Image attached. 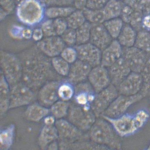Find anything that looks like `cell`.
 I'll return each mask as SVG.
<instances>
[{
  "label": "cell",
  "instance_id": "cell-1",
  "mask_svg": "<svg viewBox=\"0 0 150 150\" xmlns=\"http://www.w3.org/2000/svg\"><path fill=\"white\" fill-rule=\"evenodd\" d=\"M20 57L23 83L32 89L38 88L48 79L58 75L53 68L51 59L37 46L22 53Z\"/></svg>",
  "mask_w": 150,
  "mask_h": 150
},
{
  "label": "cell",
  "instance_id": "cell-2",
  "mask_svg": "<svg viewBox=\"0 0 150 150\" xmlns=\"http://www.w3.org/2000/svg\"><path fill=\"white\" fill-rule=\"evenodd\" d=\"M87 133L89 138L93 142L108 150L121 149L120 137L111 124L102 117L96 119Z\"/></svg>",
  "mask_w": 150,
  "mask_h": 150
},
{
  "label": "cell",
  "instance_id": "cell-3",
  "mask_svg": "<svg viewBox=\"0 0 150 150\" xmlns=\"http://www.w3.org/2000/svg\"><path fill=\"white\" fill-rule=\"evenodd\" d=\"M45 7L40 0H17V18L25 25H37L45 16Z\"/></svg>",
  "mask_w": 150,
  "mask_h": 150
},
{
  "label": "cell",
  "instance_id": "cell-4",
  "mask_svg": "<svg viewBox=\"0 0 150 150\" xmlns=\"http://www.w3.org/2000/svg\"><path fill=\"white\" fill-rule=\"evenodd\" d=\"M55 126L58 131L60 149L67 150L70 144L86 135V132H82L68 120L63 118L56 120Z\"/></svg>",
  "mask_w": 150,
  "mask_h": 150
},
{
  "label": "cell",
  "instance_id": "cell-5",
  "mask_svg": "<svg viewBox=\"0 0 150 150\" xmlns=\"http://www.w3.org/2000/svg\"><path fill=\"white\" fill-rule=\"evenodd\" d=\"M1 71L9 85L18 83L22 75V66L20 58L12 53L1 51Z\"/></svg>",
  "mask_w": 150,
  "mask_h": 150
},
{
  "label": "cell",
  "instance_id": "cell-6",
  "mask_svg": "<svg viewBox=\"0 0 150 150\" xmlns=\"http://www.w3.org/2000/svg\"><path fill=\"white\" fill-rule=\"evenodd\" d=\"M67 118L80 130L87 132L95 122L97 117L91 109L76 104H70Z\"/></svg>",
  "mask_w": 150,
  "mask_h": 150
},
{
  "label": "cell",
  "instance_id": "cell-7",
  "mask_svg": "<svg viewBox=\"0 0 150 150\" xmlns=\"http://www.w3.org/2000/svg\"><path fill=\"white\" fill-rule=\"evenodd\" d=\"M119 95L117 87L111 83L105 88L96 93L91 105V109L97 118L103 115Z\"/></svg>",
  "mask_w": 150,
  "mask_h": 150
},
{
  "label": "cell",
  "instance_id": "cell-8",
  "mask_svg": "<svg viewBox=\"0 0 150 150\" xmlns=\"http://www.w3.org/2000/svg\"><path fill=\"white\" fill-rule=\"evenodd\" d=\"M111 124L115 132L120 137H126L132 135L139 131L134 114L126 113L115 118H111L103 115Z\"/></svg>",
  "mask_w": 150,
  "mask_h": 150
},
{
  "label": "cell",
  "instance_id": "cell-9",
  "mask_svg": "<svg viewBox=\"0 0 150 150\" xmlns=\"http://www.w3.org/2000/svg\"><path fill=\"white\" fill-rule=\"evenodd\" d=\"M143 98H144L139 93L132 96L119 94L103 115L111 118H115L121 116L127 113V110L132 105L140 101Z\"/></svg>",
  "mask_w": 150,
  "mask_h": 150
},
{
  "label": "cell",
  "instance_id": "cell-10",
  "mask_svg": "<svg viewBox=\"0 0 150 150\" xmlns=\"http://www.w3.org/2000/svg\"><path fill=\"white\" fill-rule=\"evenodd\" d=\"M11 87L9 109L29 105L35 99L32 89L23 82H18Z\"/></svg>",
  "mask_w": 150,
  "mask_h": 150
},
{
  "label": "cell",
  "instance_id": "cell-11",
  "mask_svg": "<svg viewBox=\"0 0 150 150\" xmlns=\"http://www.w3.org/2000/svg\"><path fill=\"white\" fill-rule=\"evenodd\" d=\"M150 54V53L146 52L134 46L129 47H123L122 57L131 71L140 73Z\"/></svg>",
  "mask_w": 150,
  "mask_h": 150
},
{
  "label": "cell",
  "instance_id": "cell-12",
  "mask_svg": "<svg viewBox=\"0 0 150 150\" xmlns=\"http://www.w3.org/2000/svg\"><path fill=\"white\" fill-rule=\"evenodd\" d=\"M78 59L85 62L94 68L101 65L102 51L90 42L75 46Z\"/></svg>",
  "mask_w": 150,
  "mask_h": 150
},
{
  "label": "cell",
  "instance_id": "cell-13",
  "mask_svg": "<svg viewBox=\"0 0 150 150\" xmlns=\"http://www.w3.org/2000/svg\"><path fill=\"white\" fill-rule=\"evenodd\" d=\"M96 94L88 81L80 83L75 87V94L73 98L74 103L83 108L91 109V105Z\"/></svg>",
  "mask_w": 150,
  "mask_h": 150
},
{
  "label": "cell",
  "instance_id": "cell-14",
  "mask_svg": "<svg viewBox=\"0 0 150 150\" xmlns=\"http://www.w3.org/2000/svg\"><path fill=\"white\" fill-rule=\"evenodd\" d=\"M88 79L96 93L105 88L111 83L108 68L101 65L92 68Z\"/></svg>",
  "mask_w": 150,
  "mask_h": 150
},
{
  "label": "cell",
  "instance_id": "cell-15",
  "mask_svg": "<svg viewBox=\"0 0 150 150\" xmlns=\"http://www.w3.org/2000/svg\"><path fill=\"white\" fill-rule=\"evenodd\" d=\"M65 44L60 36L45 37L38 42L37 46L49 57L58 56L65 47Z\"/></svg>",
  "mask_w": 150,
  "mask_h": 150
},
{
  "label": "cell",
  "instance_id": "cell-16",
  "mask_svg": "<svg viewBox=\"0 0 150 150\" xmlns=\"http://www.w3.org/2000/svg\"><path fill=\"white\" fill-rule=\"evenodd\" d=\"M142 84L141 74L132 71L117 88L119 94L132 96L139 93Z\"/></svg>",
  "mask_w": 150,
  "mask_h": 150
},
{
  "label": "cell",
  "instance_id": "cell-17",
  "mask_svg": "<svg viewBox=\"0 0 150 150\" xmlns=\"http://www.w3.org/2000/svg\"><path fill=\"white\" fill-rule=\"evenodd\" d=\"M113 40L103 23L92 24L89 42L102 51Z\"/></svg>",
  "mask_w": 150,
  "mask_h": 150
},
{
  "label": "cell",
  "instance_id": "cell-18",
  "mask_svg": "<svg viewBox=\"0 0 150 150\" xmlns=\"http://www.w3.org/2000/svg\"><path fill=\"white\" fill-rule=\"evenodd\" d=\"M92 68L90 65L79 59L70 65L68 75V81L76 84L85 81Z\"/></svg>",
  "mask_w": 150,
  "mask_h": 150
},
{
  "label": "cell",
  "instance_id": "cell-19",
  "mask_svg": "<svg viewBox=\"0 0 150 150\" xmlns=\"http://www.w3.org/2000/svg\"><path fill=\"white\" fill-rule=\"evenodd\" d=\"M108 69L111 83L117 88L132 72L122 57Z\"/></svg>",
  "mask_w": 150,
  "mask_h": 150
},
{
  "label": "cell",
  "instance_id": "cell-20",
  "mask_svg": "<svg viewBox=\"0 0 150 150\" xmlns=\"http://www.w3.org/2000/svg\"><path fill=\"white\" fill-rule=\"evenodd\" d=\"M123 47L117 40H113L109 45L102 51L101 65L109 68L121 58Z\"/></svg>",
  "mask_w": 150,
  "mask_h": 150
},
{
  "label": "cell",
  "instance_id": "cell-21",
  "mask_svg": "<svg viewBox=\"0 0 150 150\" xmlns=\"http://www.w3.org/2000/svg\"><path fill=\"white\" fill-rule=\"evenodd\" d=\"M59 80H53L42 86L39 91L40 100L43 104L52 106L59 99L58 94L59 86L61 83Z\"/></svg>",
  "mask_w": 150,
  "mask_h": 150
},
{
  "label": "cell",
  "instance_id": "cell-22",
  "mask_svg": "<svg viewBox=\"0 0 150 150\" xmlns=\"http://www.w3.org/2000/svg\"><path fill=\"white\" fill-rule=\"evenodd\" d=\"M58 139V131L55 125H44L40 132L38 143L41 149H46L50 144Z\"/></svg>",
  "mask_w": 150,
  "mask_h": 150
},
{
  "label": "cell",
  "instance_id": "cell-23",
  "mask_svg": "<svg viewBox=\"0 0 150 150\" xmlns=\"http://www.w3.org/2000/svg\"><path fill=\"white\" fill-rule=\"evenodd\" d=\"M50 109L37 103L29 105L25 110V115L29 121L38 122L49 115Z\"/></svg>",
  "mask_w": 150,
  "mask_h": 150
},
{
  "label": "cell",
  "instance_id": "cell-24",
  "mask_svg": "<svg viewBox=\"0 0 150 150\" xmlns=\"http://www.w3.org/2000/svg\"><path fill=\"white\" fill-rule=\"evenodd\" d=\"M0 91V115L1 118L9 109L10 89L9 83L1 71Z\"/></svg>",
  "mask_w": 150,
  "mask_h": 150
},
{
  "label": "cell",
  "instance_id": "cell-25",
  "mask_svg": "<svg viewBox=\"0 0 150 150\" xmlns=\"http://www.w3.org/2000/svg\"><path fill=\"white\" fill-rule=\"evenodd\" d=\"M137 32L128 24L124 23L117 40L122 47H129L134 45Z\"/></svg>",
  "mask_w": 150,
  "mask_h": 150
},
{
  "label": "cell",
  "instance_id": "cell-26",
  "mask_svg": "<svg viewBox=\"0 0 150 150\" xmlns=\"http://www.w3.org/2000/svg\"><path fill=\"white\" fill-rule=\"evenodd\" d=\"M124 5L120 0H109L102 9L106 21L120 17Z\"/></svg>",
  "mask_w": 150,
  "mask_h": 150
},
{
  "label": "cell",
  "instance_id": "cell-27",
  "mask_svg": "<svg viewBox=\"0 0 150 150\" xmlns=\"http://www.w3.org/2000/svg\"><path fill=\"white\" fill-rule=\"evenodd\" d=\"M76 9L74 6H51L46 8L45 16L48 18L54 19L66 18Z\"/></svg>",
  "mask_w": 150,
  "mask_h": 150
},
{
  "label": "cell",
  "instance_id": "cell-28",
  "mask_svg": "<svg viewBox=\"0 0 150 150\" xmlns=\"http://www.w3.org/2000/svg\"><path fill=\"white\" fill-rule=\"evenodd\" d=\"M15 125L11 124L1 130L0 132V149L2 150L10 149L14 139Z\"/></svg>",
  "mask_w": 150,
  "mask_h": 150
},
{
  "label": "cell",
  "instance_id": "cell-29",
  "mask_svg": "<svg viewBox=\"0 0 150 150\" xmlns=\"http://www.w3.org/2000/svg\"><path fill=\"white\" fill-rule=\"evenodd\" d=\"M108 150L105 146L93 142L89 138L87 133L83 138L70 144L67 150Z\"/></svg>",
  "mask_w": 150,
  "mask_h": 150
},
{
  "label": "cell",
  "instance_id": "cell-30",
  "mask_svg": "<svg viewBox=\"0 0 150 150\" xmlns=\"http://www.w3.org/2000/svg\"><path fill=\"white\" fill-rule=\"evenodd\" d=\"M124 23L123 21L119 17L106 20L103 24L112 38L115 39L118 37Z\"/></svg>",
  "mask_w": 150,
  "mask_h": 150
},
{
  "label": "cell",
  "instance_id": "cell-31",
  "mask_svg": "<svg viewBox=\"0 0 150 150\" xmlns=\"http://www.w3.org/2000/svg\"><path fill=\"white\" fill-rule=\"evenodd\" d=\"M140 74L142 77L143 84L139 93L144 98H149L150 96V54Z\"/></svg>",
  "mask_w": 150,
  "mask_h": 150
},
{
  "label": "cell",
  "instance_id": "cell-32",
  "mask_svg": "<svg viewBox=\"0 0 150 150\" xmlns=\"http://www.w3.org/2000/svg\"><path fill=\"white\" fill-rule=\"evenodd\" d=\"M70 104L68 102L58 100L51 106L50 109L51 115L56 120L64 118L68 115Z\"/></svg>",
  "mask_w": 150,
  "mask_h": 150
},
{
  "label": "cell",
  "instance_id": "cell-33",
  "mask_svg": "<svg viewBox=\"0 0 150 150\" xmlns=\"http://www.w3.org/2000/svg\"><path fill=\"white\" fill-rule=\"evenodd\" d=\"M134 46L150 53V32L143 29L137 32Z\"/></svg>",
  "mask_w": 150,
  "mask_h": 150
},
{
  "label": "cell",
  "instance_id": "cell-34",
  "mask_svg": "<svg viewBox=\"0 0 150 150\" xmlns=\"http://www.w3.org/2000/svg\"><path fill=\"white\" fill-rule=\"evenodd\" d=\"M69 28L75 30L78 28L87 21L82 10L76 9L65 18Z\"/></svg>",
  "mask_w": 150,
  "mask_h": 150
},
{
  "label": "cell",
  "instance_id": "cell-35",
  "mask_svg": "<svg viewBox=\"0 0 150 150\" xmlns=\"http://www.w3.org/2000/svg\"><path fill=\"white\" fill-rule=\"evenodd\" d=\"M58 94L59 98L61 100L68 102L73 99L75 87L68 81L61 82L58 88Z\"/></svg>",
  "mask_w": 150,
  "mask_h": 150
},
{
  "label": "cell",
  "instance_id": "cell-36",
  "mask_svg": "<svg viewBox=\"0 0 150 150\" xmlns=\"http://www.w3.org/2000/svg\"><path fill=\"white\" fill-rule=\"evenodd\" d=\"M92 24L86 21L76 30V45L86 44L89 42Z\"/></svg>",
  "mask_w": 150,
  "mask_h": 150
},
{
  "label": "cell",
  "instance_id": "cell-37",
  "mask_svg": "<svg viewBox=\"0 0 150 150\" xmlns=\"http://www.w3.org/2000/svg\"><path fill=\"white\" fill-rule=\"evenodd\" d=\"M51 59L52 65L56 73L61 76H68L70 69L69 64L61 57H55Z\"/></svg>",
  "mask_w": 150,
  "mask_h": 150
},
{
  "label": "cell",
  "instance_id": "cell-38",
  "mask_svg": "<svg viewBox=\"0 0 150 150\" xmlns=\"http://www.w3.org/2000/svg\"><path fill=\"white\" fill-rule=\"evenodd\" d=\"M86 21L92 24L103 23L105 18L103 10H92L85 8L82 10Z\"/></svg>",
  "mask_w": 150,
  "mask_h": 150
},
{
  "label": "cell",
  "instance_id": "cell-39",
  "mask_svg": "<svg viewBox=\"0 0 150 150\" xmlns=\"http://www.w3.org/2000/svg\"><path fill=\"white\" fill-rule=\"evenodd\" d=\"M123 2L134 9L142 10L144 15H150V0H125Z\"/></svg>",
  "mask_w": 150,
  "mask_h": 150
},
{
  "label": "cell",
  "instance_id": "cell-40",
  "mask_svg": "<svg viewBox=\"0 0 150 150\" xmlns=\"http://www.w3.org/2000/svg\"><path fill=\"white\" fill-rule=\"evenodd\" d=\"M144 15L142 10L134 9L129 24L137 32L142 29V22Z\"/></svg>",
  "mask_w": 150,
  "mask_h": 150
},
{
  "label": "cell",
  "instance_id": "cell-41",
  "mask_svg": "<svg viewBox=\"0 0 150 150\" xmlns=\"http://www.w3.org/2000/svg\"><path fill=\"white\" fill-rule=\"evenodd\" d=\"M60 55L61 57L67 62L71 64L75 62L78 59L77 51L75 47H65Z\"/></svg>",
  "mask_w": 150,
  "mask_h": 150
},
{
  "label": "cell",
  "instance_id": "cell-42",
  "mask_svg": "<svg viewBox=\"0 0 150 150\" xmlns=\"http://www.w3.org/2000/svg\"><path fill=\"white\" fill-rule=\"evenodd\" d=\"M61 37L65 45L72 46L76 44V33L75 29L68 28Z\"/></svg>",
  "mask_w": 150,
  "mask_h": 150
},
{
  "label": "cell",
  "instance_id": "cell-43",
  "mask_svg": "<svg viewBox=\"0 0 150 150\" xmlns=\"http://www.w3.org/2000/svg\"><path fill=\"white\" fill-rule=\"evenodd\" d=\"M134 115L137 127L139 130L145 125L150 117L149 112L145 109L138 110L134 114Z\"/></svg>",
  "mask_w": 150,
  "mask_h": 150
},
{
  "label": "cell",
  "instance_id": "cell-44",
  "mask_svg": "<svg viewBox=\"0 0 150 150\" xmlns=\"http://www.w3.org/2000/svg\"><path fill=\"white\" fill-rule=\"evenodd\" d=\"M53 20L56 35L61 37L68 28L66 19L65 18H58Z\"/></svg>",
  "mask_w": 150,
  "mask_h": 150
},
{
  "label": "cell",
  "instance_id": "cell-45",
  "mask_svg": "<svg viewBox=\"0 0 150 150\" xmlns=\"http://www.w3.org/2000/svg\"><path fill=\"white\" fill-rule=\"evenodd\" d=\"M40 28L42 30L45 37L56 36L53 25V19L49 18L41 24Z\"/></svg>",
  "mask_w": 150,
  "mask_h": 150
},
{
  "label": "cell",
  "instance_id": "cell-46",
  "mask_svg": "<svg viewBox=\"0 0 150 150\" xmlns=\"http://www.w3.org/2000/svg\"><path fill=\"white\" fill-rule=\"evenodd\" d=\"M45 6H71L74 0H40Z\"/></svg>",
  "mask_w": 150,
  "mask_h": 150
},
{
  "label": "cell",
  "instance_id": "cell-47",
  "mask_svg": "<svg viewBox=\"0 0 150 150\" xmlns=\"http://www.w3.org/2000/svg\"><path fill=\"white\" fill-rule=\"evenodd\" d=\"M109 0H88L86 8L92 10H102Z\"/></svg>",
  "mask_w": 150,
  "mask_h": 150
},
{
  "label": "cell",
  "instance_id": "cell-48",
  "mask_svg": "<svg viewBox=\"0 0 150 150\" xmlns=\"http://www.w3.org/2000/svg\"><path fill=\"white\" fill-rule=\"evenodd\" d=\"M134 9V8L124 3L123 9L120 16V18L123 21L124 23L129 24L130 16Z\"/></svg>",
  "mask_w": 150,
  "mask_h": 150
},
{
  "label": "cell",
  "instance_id": "cell-49",
  "mask_svg": "<svg viewBox=\"0 0 150 150\" xmlns=\"http://www.w3.org/2000/svg\"><path fill=\"white\" fill-rule=\"evenodd\" d=\"M1 8L9 14L13 12L17 6V0H1Z\"/></svg>",
  "mask_w": 150,
  "mask_h": 150
},
{
  "label": "cell",
  "instance_id": "cell-50",
  "mask_svg": "<svg viewBox=\"0 0 150 150\" xmlns=\"http://www.w3.org/2000/svg\"><path fill=\"white\" fill-rule=\"evenodd\" d=\"M44 37V33L41 28H36L33 31L32 38L34 41L39 42L42 40Z\"/></svg>",
  "mask_w": 150,
  "mask_h": 150
},
{
  "label": "cell",
  "instance_id": "cell-51",
  "mask_svg": "<svg viewBox=\"0 0 150 150\" xmlns=\"http://www.w3.org/2000/svg\"><path fill=\"white\" fill-rule=\"evenodd\" d=\"M142 29L150 32V15H144L142 22Z\"/></svg>",
  "mask_w": 150,
  "mask_h": 150
},
{
  "label": "cell",
  "instance_id": "cell-52",
  "mask_svg": "<svg viewBox=\"0 0 150 150\" xmlns=\"http://www.w3.org/2000/svg\"><path fill=\"white\" fill-rule=\"evenodd\" d=\"M88 0H74V6L76 9L82 10L86 8Z\"/></svg>",
  "mask_w": 150,
  "mask_h": 150
},
{
  "label": "cell",
  "instance_id": "cell-53",
  "mask_svg": "<svg viewBox=\"0 0 150 150\" xmlns=\"http://www.w3.org/2000/svg\"><path fill=\"white\" fill-rule=\"evenodd\" d=\"M56 119L52 115H48L44 118V125H55Z\"/></svg>",
  "mask_w": 150,
  "mask_h": 150
},
{
  "label": "cell",
  "instance_id": "cell-54",
  "mask_svg": "<svg viewBox=\"0 0 150 150\" xmlns=\"http://www.w3.org/2000/svg\"><path fill=\"white\" fill-rule=\"evenodd\" d=\"M32 30L29 28H23L22 33V37L23 38L25 39H30L32 38Z\"/></svg>",
  "mask_w": 150,
  "mask_h": 150
},
{
  "label": "cell",
  "instance_id": "cell-55",
  "mask_svg": "<svg viewBox=\"0 0 150 150\" xmlns=\"http://www.w3.org/2000/svg\"><path fill=\"white\" fill-rule=\"evenodd\" d=\"M59 149V146L58 142L56 140L47 146L46 149L58 150Z\"/></svg>",
  "mask_w": 150,
  "mask_h": 150
},
{
  "label": "cell",
  "instance_id": "cell-56",
  "mask_svg": "<svg viewBox=\"0 0 150 150\" xmlns=\"http://www.w3.org/2000/svg\"><path fill=\"white\" fill-rule=\"evenodd\" d=\"M8 13L6 11H5L3 8H1V20L2 21L6 18Z\"/></svg>",
  "mask_w": 150,
  "mask_h": 150
},
{
  "label": "cell",
  "instance_id": "cell-57",
  "mask_svg": "<svg viewBox=\"0 0 150 150\" xmlns=\"http://www.w3.org/2000/svg\"><path fill=\"white\" fill-rule=\"evenodd\" d=\"M149 105H150V96L149 97Z\"/></svg>",
  "mask_w": 150,
  "mask_h": 150
},
{
  "label": "cell",
  "instance_id": "cell-58",
  "mask_svg": "<svg viewBox=\"0 0 150 150\" xmlns=\"http://www.w3.org/2000/svg\"><path fill=\"white\" fill-rule=\"evenodd\" d=\"M120 1H125V0H120Z\"/></svg>",
  "mask_w": 150,
  "mask_h": 150
}]
</instances>
